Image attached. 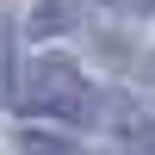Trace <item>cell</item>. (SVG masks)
Masks as SVG:
<instances>
[{"mask_svg": "<svg viewBox=\"0 0 155 155\" xmlns=\"http://www.w3.org/2000/svg\"><path fill=\"white\" fill-rule=\"evenodd\" d=\"M12 106L25 118H62V124H87L93 118V93H87L81 68L68 56H37L25 62L19 87H12Z\"/></svg>", "mask_w": 155, "mask_h": 155, "instance_id": "obj_1", "label": "cell"}, {"mask_svg": "<svg viewBox=\"0 0 155 155\" xmlns=\"http://www.w3.org/2000/svg\"><path fill=\"white\" fill-rule=\"evenodd\" d=\"M19 143H25V155H74L68 143H50V137H37V130H25Z\"/></svg>", "mask_w": 155, "mask_h": 155, "instance_id": "obj_2", "label": "cell"}, {"mask_svg": "<svg viewBox=\"0 0 155 155\" xmlns=\"http://www.w3.org/2000/svg\"><path fill=\"white\" fill-rule=\"evenodd\" d=\"M124 155H155V124H130V143Z\"/></svg>", "mask_w": 155, "mask_h": 155, "instance_id": "obj_3", "label": "cell"}, {"mask_svg": "<svg viewBox=\"0 0 155 155\" xmlns=\"http://www.w3.org/2000/svg\"><path fill=\"white\" fill-rule=\"evenodd\" d=\"M112 6H130V12H149L155 0H112Z\"/></svg>", "mask_w": 155, "mask_h": 155, "instance_id": "obj_4", "label": "cell"}]
</instances>
